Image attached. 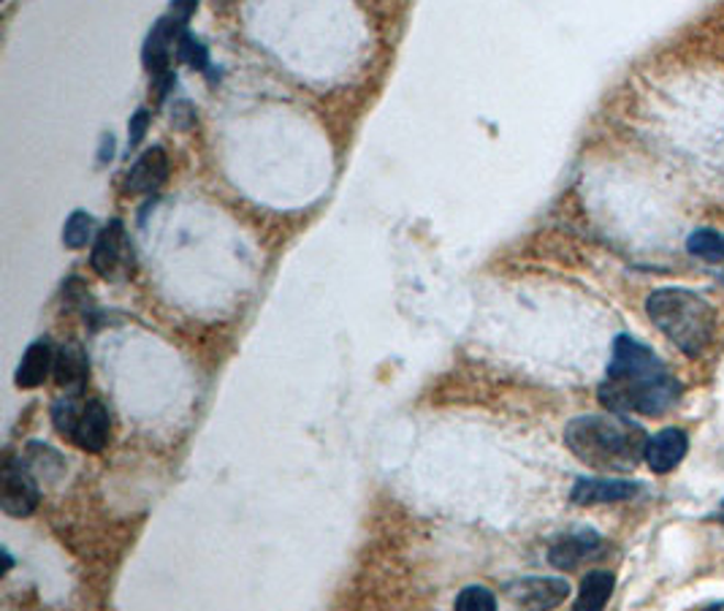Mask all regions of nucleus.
I'll return each instance as SVG.
<instances>
[{
	"label": "nucleus",
	"mask_w": 724,
	"mask_h": 611,
	"mask_svg": "<svg viewBox=\"0 0 724 611\" xmlns=\"http://www.w3.org/2000/svg\"><path fill=\"white\" fill-rule=\"evenodd\" d=\"M681 380L648 345L630 334H619L608 376L597 389V397L608 413L662 416L681 400Z\"/></svg>",
	"instance_id": "f257e3e1"
},
{
	"label": "nucleus",
	"mask_w": 724,
	"mask_h": 611,
	"mask_svg": "<svg viewBox=\"0 0 724 611\" xmlns=\"http://www.w3.org/2000/svg\"><path fill=\"white\" fill-rule=\"evenodd\" d=\"M565 443L583 465L602 473H630L646 454L648 435L619 413H587L567 424Z\"/></svg>",
	"instance_id": "f03ea898"
},
{
	"label": "nucleus",
	"mask_w": 724,
	"mask_h": 611,
	"mask_svg": "<svg viewBox=\"0 0 724 611\" xmlns=\"http://www.w3.org/2000/svg\"><path fill=\"white\" fill-rule=\"evenodd\" d=\"M646 313L651 324L687 356H700L714 340V304L689 288H657L646 299Z\"/></svg>",
	"instance_id": "7ed1b4c3"
},
{
	"label": "nucleus",
	"mask_w": 724,
	"mask_h": 611,
	"mask_svg": "<svg viewBox=\"0 0 724 611\" xmlns=\"http://www.w3.org/2000/svg\"><path fill=\"white\" fill-rule=\"evenodd\" d=\"M52 416H55L57 430L71 437L85 452H103V446L109 443L112 419H109V411L103 402L87 400L79 406V402L68 395V400L57 402Z\"/></svg>",
	"instance_id": "20e7f679"
},
{
	"label": "nucleus",
	"mask_w": 724,
	"mask_h": 611,
	"mask_svg": "<svg viewBox=\"0 0 724 611\" xmlns=\"http://www.w3.org/2000/svg\"><path fill=\"white\" fill-rule=\"evenodd\" d=\"M505 592L521 611H552L567 601L570 585L554 576H530V579L511 581Z\"/></svg>",
	"instance_id": "39448f33"
},
{
	"label": "nucleus",
	"mask_w": 724,
	"mask_h": 611,
	"mask_svg": "<svg viewBox=\"0 0 724 611\" xmlns=\"http://www.w3.org/2000/svg\"><path fill=\"white\" fill-rule=\"evenodd\" d=\"M3 481H0V506L9 516H31L38 506V484L31 470L16 459L3 463Z\"/></svg>",
	"instance_id": "423d86ee"
},
{
	"label": "nucleus",
	"mask_w": 724,
	"mask_h": 611,
	"mask_svg": "<svg viewBox=\"0 0 724 611\" xmlns=\"http://www.w3.org/2000/svg\"><path fill=\"white\" fill-rule=\"evenodd\" d=\"M602 546H605V541H602L594 530H572V533L559 535V538L554 541L552 549H548V563H552L554 568L572 570L578 568V565L592 560V557L602 555Z\"/></svg>",
	"instance_id": "0eeeda50"
},
{
	"label": "nucleus",
	"mask_w": 724,
	"mask_h": 611,
	"mask_svg": "<svg viewBox=\"0 0 724 611\" xmlns=\"http://www.w3.org/2000/svg\"><path fill=\"white\" fill-rule=\"evenodd\" d=\"M687 452H689L687 432L679 430V426H665V430H659L657 435L648 437L643 459H646L648 470L657 473V476H665V473L679 468L683 457H687Z\"/></svg>",
	"instance_id": "6e6552de"
},
{
	"label": "nucleus",
	"mask_w": 724,
	"mask_h": 611,
	"mask_svg": "<svg viewBox=\"0 0 724 611\" xmlns=\"http://www.w3.org/2000/svg\"><path fill=\"white\" fill-rule=\"evenodd\" d=\"M641 495L638 481H622V478H578L572 487L570 500L576 506H605L624 503Z\"/></svg>",
	"instance_id": "1a4fd4ad"
},
{
	"label": "nucleus",
	"mask_w": 724,
	"mask_h": 611,
	"mask_svg": "<svg viewBox=\"0 0 724 611\" xmlns=\"http://www.w3.org/2000/svg\"><path fill=\"white\" fill-rule=\"evenodd\" d=\"M169 177V158H166L164 147H153L147 153L138 155L136 164L125 175V190L129 193H153L158 190Z\"/></svg>",
	"instance_id": "9d476101"
},
{
	"label": "nucleus",
	"mask_w": 724,
	"mask_h": 611,
	"mask_svg": "<svg viewBox=\"0 0 724 611\" xmlns=\"http://www.w3.org/2000/svg\"><path fill=\"white\" fill-rule=\"evenodd\" d=\"M55 380L63 389L71 391V397H77L85 389L87 378H90V362H87L85 351L79 345L68 343L63 348L55 351Z\"/></svg>",
	"instance_id": "9b49d317"
},
{
	"label": "nucleus",
	"mask_w": 724,
	"mask_h": 611,
	"mask_svg": "<svg viewBox=\"0 0 724 611\" xmlns=\"http://www.w3.org/2000/svg\"><path fill=\"white\" fill-rule=\"evenodd\" d=\"M123 242L125 234H123V223L120 221H112L107 229L98 232L96 242H92L90 264L101 278H112L114 275V269H118L120 264V256H123Z\"/></svg>",
	"instance_id": "f8f14e48"
},
{
	"label": "nucleus",
	"mask_w": 724,
	"mask_h": 611,
	"mask_svg": "<svg viewBox=\"0 0 724 611\" xmlns=\"http://www.w3.org/2000/svg\"><path fill=\"white\" fill-rule=\"evenodd\" d=\"M52 370H55V351H52L49 343L38 340V343H33L31 348L25 351V356H22L20 367H16L14 384L20 386V389H36V386H42L44 380L49 378Z\"/></svg>",
	"instance_id": "ddd939ff"
},
{
	"label": "nucleus",
	"mask_w": 724,
	"mask_h": 611,
	"mask_svg": "<svg viewBox=\"0 0 724 611\" xmlns=\"http://www.w3.org/2000/svg\"><path fill=\"white\" fill-rule=\"evenodd\" d=\"M613 587H616V576L611 570H592V574L583 576L572 611H605L613 596Z\"/></svg>",
	"instance_id": "4468645a"
},
{
	"label": "nucleus",
	"mask_w": 724,
	"mask_h": 611,
	"mask_svg": "<svg viewBox=\"0 0 724 611\" xmlns=\"http://www.w3.org/2000/svg\"><path fill=\"white\" fill-rule=\"evenodd\" d=\"M689 256L700 258V262L720 264L724 262V234L714 232V229H698L687 240Z\"/></svg>",
	"instance_id": "2eb2a0df"
},
{
	"label": "nucleus",
	"mask_w": 724,
	"mask_h": 611,
	"mask_svg": "<svg viewBox=\"0 0 724 611\" xmlns=\"http://www.w3.org/2000/svg\"><path fill=\"white\" fill-rule=\"evenodd\" d=\"M92 236H96V221H92V215H87L82 210L71 212L66 226H63V242H66V247L79 251L87 242H92Z\"/></svg>",
	"instance_id": "dca6fc26"
},
{
	"label": "nucleus",
	"mask_w": 724,
	"mask_h": 611,
	"mask_svg": "<svg viewBox=\"0 0 724 611\" xmlns=\"http://www.w3.org/2000/svg\"><path fill=\"white\" fill-rule=\"evenodd\" d=\"M454 611H497V598L489 587L469 585L456 596Z\"/></svg>",
	"instance_id": "f3484780"
},
{
	"label": "nucleus",
	"mask_w": 724,
	"mask_h": 611,
	"mask_svg": "<svg viewBox=\"0 0 724 611\" xmlns=\"http://www.w3.org/2000/svg\"><path fill=\"white\" fill-rule=\"evenodd\" d=\"M177 57L182 63H190L193 68H199V71H207V66H210V55H207V47L201 42H196L193 36H188V33H182V38H179Z\"/></svg>",
	"instance_id": "a211bd4d"
},
{
	"label": "nucleus",
	"mask_w": 724,
	"mask_h": 611,
	"mask_svg": "<svg viewBox=\"0 0 724 611\" xmlns=\"http://www.w3.org/2000/svg\"><path fill=\"white\" fill-rule=\"evenodd\" d=\"M147 125H149V112L147 109H138V112L131 118V125H129V131H131L129 147H138V144H142L144 134H147Z\"/></svg>",
	"instance_id": "6ab92c4d"
},
{
	"label": "nucleus",
	"mask_w": 724,
	"mask_h": 611,
	"mask_svg": "<svg viewBox=\"0 0 724 611\" xmlns=\"http://www.w3.org/2000/svg\"><path fill=\"white\" fill-rule=\"evenodd\" d=\"M703 611H724V603H711V607H705Z\"/></svg>",
	"instance_id": "aec40b11"
}]
</instances>
